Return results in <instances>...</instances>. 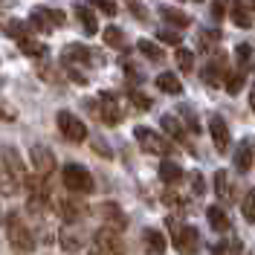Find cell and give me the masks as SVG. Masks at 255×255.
Masks as SVG:
<instances>
[{"label": "cell", "mask_w": 255, "mask_h": 255, "mask_svg": "<svg viewBox=\"0 0 255 255\" xmlns=\"http://www.w3.org/2000/svg\"><path fill=\"white\" fill-rule=\"evenodd\" d=\"M241 250H244V244L238 238H223L215 247V255H241Z\"/></svg>", "instance_id": "4dcf8cb0"}, {"label": "cell", "mask_w": 255, "mask_h": 255, "mask_svg": "<svg viewBox=\"0 0 255 255\" xmlns=\"http://www.w3.org/2000/svg\"><path fill=\"white\" fill-rule=\"evenodd\" d=\"M17 47H20V52H26V55H32V58L47 55V47H44V44H38L35 38H20V41H17Z\"/></svg>", "instance_id": "83f0119b"}, {"label": "cell", "mask_w": 255, "mask_h": 255, "mask_svg": "<svg viewBox=\"0 0 255 255\" xmlns=\"http://www.w3.org/2000/svg\"><path fill=\"white\" fill-rule=\"evenodd\" d=\"M76 17H79V23H81V29H84V35H96V32H99V23H96L93 9L79 6V9H76Z\"/></svg>", "instance_id": "7402d4cb"}, {"label": "cell", "mask_w": 255, "mask_h": 255, "mask_svg": "<svg viewBox=\"0 0 255 255\" xmlns=\"http://www.w3.org/2000/svg\"><path fill=\"white\" fill-rule=\"evenodd\" d=\"M209 133H212V142L218 148V154H226L229 151V125L223 122L221 116L209 119Z\"/></svg>", "instance_id": "8fae6325"}, {"label": "cell", "mask_w": 255, "mask_h": 255, "mask_svg": "<svg viewBox=\"0 0 255 255\" xmlns=\"http://www.w3.org/2000/svg\"><path fill=\"white\" fill-rule=\"evenodd\" d=\"M157 87L162 90V93H168V96H180L183 93V81L177 79L174 73H159L157 76Z\"/></svg>", "instance_id": "d6986e66"}, {"label": "cell", "mask_w": 255, "mask_h": 255, "mask_svg": "<svg viewBox=\"0 0 255 255\" xmlns=\"http://www.w3.org/2000/svg\"><path fill=\"white\" fill-rule=\"evenodd\" d=\"M253 255H255V253H253Z\"/></svg>", "instance_id": "bcb514c9"}, {"label": "cell", "mask_w": 255, "mask_h": 255, "mask_svg": "<svg viewBox=\"0 0 255 255\" xmlns=\"http://www.w3.org/2000/svg\"><path fill=\"white\" fill-rule=\"evenodd\" d=\"M191 186H194V194H203V177L194 174L191 177Z\"/></svg>", "instance_id": "b9f144b4"}, {"label": "cell", "mask_w": 255, "mask_h": 255, "mask_svg": "<svg viewBox=\"0 0 255 255\" xmlns=\"http://www.w3.org/2000/svg\"><path fill=\"white\" fill-rule=\"evenodd\" d=\"M90 3H93L99 12H105V15H116V9H119L116 0H90Z\"/></svg>", "instance_id": "f35d334b"}, {"label": "cell", "mask_w": 255, "mask_h": 255, "mask_svg": "<svg viewBox=\"0 0 255 255\" xmlns=\"http://www.w3.org/2000/svg\"><path fill=\"white\" fill-rule=\"evenodd\" d=\"M84 212H87V209L81 206V203H76V200H58V215H61L67 223H79L81 218H84Z\"/></svg>", "instance_id": "2e32d148"}, {"label": "cell", "mask_w": 255, "mask_h": 255, "mask_svg": "<svg viewBox=\"0 0 255 255\" xmlns=\"http://www.w3.org/2000/svg\"><path fill=\"white\" fill-rule=\"evenodd\" d=\"M235 58H238L241 70H247V64L253 61V47H250V44H238V49H235Z\"/></svg>", "instance_id": "d590c367"}, {"label": "cell", "mask_w": 255, "mask_h": 255, "mask_svg": "<svg viewBox=\"0 0 255 255\" xmlns=\"http://www.w3.org/2000/svg\"><path fill=\"white\" fill-rule=\"evenodd\" d=\"M29 159H32L35 174L44 177V180L55 171V154L49 151L47 145H32V148H29Z\"/></svg>", "instance_id": "9c48e42d"}, {"label": "cell", "mask_w": 255, "mask_h": 255, "mask_svg": "<svg viewBox=\"0 0 255 255\" xmlns=\"http://www.w3.org/2000/svg\"><path fill=\"white\" fill-rule=\"evenodd\" d=\"M159 125H162V130L171 136V139H183V133H186V128H183V122L177 119V116H171V113H165L162 119H159Z\"/></svg>", "instance_id": "603a6c76"}, {"label": "cell", "mask_w": 255, "mask_h": 255, "mask_svg": "<svg viewBox=\"0 0 255 255\" xmlns=\"http://www.w3.org/2000/svg\"><path fill=\"white\" fill-rule=\"evenodd\" d=\"M174 61H177V67H180L183 73H189L191 67H194V55H191V49L180 47L177 49V55H174Z\"/></svg>", "instance_id": "e575fe53"}, {"label": "cell", "mask_w": 255, "mask_h": 255, "mask_svg": "<svg viewBox=\"0 0 255 255\" xmlns=\"http://www.w3.org/2000/svg\"><path fill=\"white\" fill-rule=\"evenodd\" d=\"M218 41H221V32H218V29H209V32H200V38H197V47L203 49V52H215Z\"/></svg>", "instance_id": "f546056e"}, {"label": "cell", "mask_w": 255, "mask_h": 255, "mask_svg": "<svg viewBox=\"0 0 255 255\" xmlns=\"http://www.w3.org/2000/svg\"><path fill=\"white\" fill-rule=\"evenodd\" d=\"M90 253L93 255H125L128 247H125V241H122V235H119V229L102 226L90 238Z\"/></svg>", "instance_id": "3957f363"}, {"label": "cell", "mask_w": 255, "mask_h": 255, "mask_svg": "<svg viewBox=\"0 0 255 255\" xmlns=\"http://www.w3.org/2000/svg\"><path fill=\"white\" fill-rule=\"evenodd\" d=\"M171 226V232H174V250L180 255H194L197 253V247H200V235H197V229L194 226H180V223L171 218L168 221Z\"/></svg>", "instance_id": "8992f818"}, {"label": "cell", "mask_w": 255, "mask_h": 255, "mask_svg": "<svg viewBox=\"0 0 255 255\" xmlns=\"http://www.w3.org/2000/svg\"><path fill=\"white\" fill-rule=\"evenodd\" d=\"M99 111H102V119H105V125H119L122 122V108H119V99L113 93H102L99 99Z\"/></svg>", "instance_id": "30bf717a"}, {"label": "cell", "mask_w": 255, "mask_h": 255, "mask_svg": "<svg viewBox=\"0 0 255 255\" xmlns=\"http://www.w3.org/2000/svg\"><path fill=\"white\" fill-rule=\"evenodd\" d=\"M133 139L139 142V148L142 151H148V154H168L171 151V142L162 136V133H157V130H151V128H136L133 130Z\"/></svg>", "instance_id": "52a82bcc"}, {"label": "cell", "mask_w": 255, "mask_h": 255, "mask_svg": "<svg viewBox=\"0 0 255 255\" xmlns=\"http://www.w3.org/2000/svg\"><path fill=\"white\" fill-rule=\"evenodd\" d=\"M61 183L64 189L70 191V194H90L93 191V174L84 168V165H79V162H67L61 171Z\"/></svg>", "instance_id": "277c9868"}, {"label": "cell", "mask_w": 255, "mask_h": 255, "mask_svg": "<svg viewBox=\"0 0 255 255\" xmlns=\"http://www.w3.org/2000/svg\"><path fill=\"white\" fill-rule=\"evenodd\" d=\"M55 122H58V130H61V136L67 139V142L79 145V142H84V139H87V125L81 122L76 113H70V111H58Z\"/></svg>", "instance_id": "5b68a950"}, {"label": "cell", "mask_w": 255, "mask_h": 255, "mask_svg": "<svg viewBox=\"0 0 255 255\" xmlns=\"http://www.w3.org/2000/svg\"><path fill=\"white\" fill-rule=\"evenodd\" d=\"M122 41H125L122 29H116V26L105 29V44H108V47H122Z\"/></svg>", "instance_id": "8d00e7d4"}, {"label": "cell", "mask_w": 255, "mask_h": 255, "mask_svg": "<svg viewBox=\"0 0 255 255\" xmlns=\"http://www.w3.org/2000/svg\"><path fill=\"white\" fill-rule=\"evenodd\" d=\"M250 108L255 111V84H253V93H250Z\"/></svg>", "instance_id": "ee69618b"}, {"label": "cell", "mask_w": 255, "mask_h": 255, "mask_svg": "<svg viewBox=\"0 0 255 255\" xmlns=\"http://www.w3.org/2000/svg\"><path fill=\"white\" fill-rule=\"evenodd\" d=\"M253 159H255L253 142H250V139H244V142H238V148H235V168H238L241 174L253 168Z\"/></svg>", "instance_id": "5bb4252c"}, {"label": "cell", "mask_w": 255, "mask_h": 255, "mask_svg": "<svg viewBox=\"0 0 255 255\" xmlns=\"http://www.w3.org/2000/svg\"><path fill=\"white\" fill-rule=\"evenodd\" d=\"M232 20H235V26H241V29H250L253 26V20H255V15H253V9L247 6V3H238L235 0V6H232Z\"/></svg>", "instance_id": "e0dca14e"}, {"label": "cell", "mask_w": 255, "mask_h": 255, "mask_svg": "<svg viewBox=\"0 0 255 255\" xmlns=\"http://www.w3.org/2000/svg\"><path fill=\"white\" fill-rule=\"evenodd\" d=\"M130 12H133V15H139V17H145V9H142V6H136V3L130 6Z\"/></svg>", "instance_id": "7bdbcfd3"}, {"label": "cell", "mask_w": 255, "mask_h": 255, "mask_svg": "<svg viewBox=\"0 0 255 255\" xmlns=\"http://www.w3.org/2000/svg\"><path fill=\"white\" fill-rule=\"evenodd\" d=\"M226 76H229V67L223 58H215V61H209L203 67V81H206L209 87H218V84H226Z\"/></svg>", "instance_id": "7c38bea8"}, {"label": "cell", "mask_w": 255, "mask_h": 255, "mask_svg": "<svg viewBox=\"0 0 255 255\" xmlns=\"http://www.w3.org/2000/svg\"><path fill=\"white\" fill-rule=\"evenodd\" d=\"M157 41H162V44H171V47H180L183 35H180V29H174V26H165V29H157Z\"/></svg>", "instance_id": "1f68e13d"}, {"label": "cell", "mask_w": 255, "mask_h": 255, "mask_svg": "<svg viewBox=\"0 0 255 255\" xmlns=\"http://www.w3.org/2000/svg\"><path fill=\"white\" fill-rule=\"evenodd\" d=\"M136 49L142 52L148 61H162V49H159V44H154V41H148V38H142V41H136Z\"/></svg>", "instance_id": "4316f807"}, {"label": "cell", "mask_w": 255, "mask_h": 255, "mask_svg": "<svg viewBox=\"0 0 255 255\" xmlns=\"http://www.w3.org/2000/svg\"><path fill=\"white\" fill-rule=\"evenodd\" d=\"M142 244H145V250H148L151 255H162L165 253V247H168V244H165V235H162L159 229H145L142 232Z\"/></svg>", "instance_id": "9a60e30c"}, {"label": "cell", "mask_w": 255, "mask_h": 255, "mask_svg": "<svg viewBox=\"0 0 255 255\" xmlns=\"http://www.w3.org/2000/svg\"><path fill=\"white\" fill-rule=\"evenodd\" d=\"M180 177H183V168H180L177 162H159V180H162V183L174 186Z\"/></svg>", "instance_id": "484cf974"}, {"label": "cell", "mask_w": 255, "mask_h": 255, "mask_svg": "<svg viewBox=\"0 0 255 255\" xmlns=\"http://www.w3.org/2000/svg\"><path fill=\"white\" fill-rule=\"evenodd\" d=\"M215 194H218V200H223V203L232 200V183H229L226 171H218L215 174Z\"/></svg>", "instance_id": "cb8c5ba5"}, {"label": "cell", "mask_w": 255, "mask_h": 255, "mask_svg": "<svg viewBox=\"0 0 255 255\" xmlns=\"http://www.w3.org/2000/svg\"><path fill=\"white\" fill-rule=\"evenodd\" d=\"M64 20V12H52V9H32V15H29V26L35 32H52V29H58Z\"/></svg>", "instance_id": "ba28073f"}, {"label": "cell", "mask_w": 255, "mask_h": 255, "mask_svg": "<svg viewBox=\"0 0 255 255\" xmlns=\"http://www.w3.org/2000/svg\"><path fill=\"white\" fill-rule=\"evenodd\" d=\"M73 226H76V223H70V226H67V229L61 232V247L67 250V253H76L81 244H84V238H81V235L76 232V229H73Z\"/></svg>", "instance_id": "d4e9b609"}, {"label": "cell", "mask_w": 255, "mask_h": 255, "mask_svg": "<svg viewBox=\"0 0 255 255\" xmlns=\"http://www.w3.org/2000/svg\"><path fill=\"white\" fill-rule=\"evenodd\" d=\"M130 102H133V108H139V111H148V108H151V99L145 93H130Z\"/></svg>", "instance_id": "ab89813d"}, {"label": "cell", "mask_w": 255, "mask_h": 255, "mask_svg": "<svg viewBox=\"0 0 255 255\" xmlns=\"http://www.w3.org/2000/svg\"><path fill=\"white\" fill-rule=\"evenodd\" d=\"M0 165H3V174L9 177V183L15 189L17 186H26L29 171H26V165L20 159V151H17L15 145H0Z\"/></svg>", "instance_id": "7a4b0ae2"}, {"label": "cell", "mask_w": 255, "mask_h": 255, "mask_svg": "<svg viewBox=\"0 0 255 255\" xmlns=\"http://www.w3.org/2000/svg\"><path fill=\"white\" fill-rule=\"evenodd\" d=\"M159 15L165 17L174 29H186V26H191V17L186 15V12H180V9H171V6H162L159 9Z\"/></svg>", "instance_id": "44dd1931"}, {"label": "cell", "mask_w": 255, "mask_h": 255, "mask_svg": "<svg viewBox=\"0 0 255 255\" xmlns=\"http://www.w3.org/2000/svg\"><path fill=\"white\" fill-rule=\"evenodd\" d=\"M99 218H102V221H105V226H111V229H119V232H122V229H125V215H122V209L116 206V203H102V206H99Z\"/></svg>", "instance_id": "4fadbf2b"}, {"label": "cell", "mask_w": 255, "mask_h": 255, "mask_svg": "<svg viewBox=\"0 0 255 255\" xmlns=\"http://www.w3.org/2000/svg\"><path fill=\"white\" fill-rule=\"evenodd\" d=\"M232 6H235V0H215V3H212V15L221 20L226 12H232Z\"/></svg>", "instance_id": "74e56055"}, {"label": "cell", "mask_w": 255, "mask_h": 255, "mask_svg": "<svg viewBox=\"0 0 255 255\" xmlns=\"http://www.w3.org/2000/svg\"><path fill=\"white\" fill-rule=\"evenodd\" d=\"M206 221L212 223L215 232H229V215L223 212V206H209L206 209Z\"/></svg>", "instance_id": "ac0fdd59"}, {"label": "cell", "mask_w": 255, "mask_h": 255, "mask_svg": "<svg viewBox=\"0 0 255 255\" xmlns=\"http://www.w3.org/2000/svg\"><path fill=\"white\" fill-rule=\"evenodd\" d=\"M244 84H247V70H241V67H238L232 76H226V84H223V87L229 90V96H235V93H241V87H244Z\"/></svg>", "instance_id": "f1b7e54d"}, {"label": "cell", "mask_w": 255, "mask_h": 255, "mask_svg": "<svg viewBox=\"0 0 255 255\" xmlns=\"http://www.w3.org/2000/svg\"><path fill=\"white\" fill-rule=\"evenodd\" d=\"M29 29H32L29 23H20V20H9V23H6V32H9L15 41H20V38H29Z\"/></svg>", "instance_id": "836d02e7"}, {"label": "cell", "mask_w": 255, "mask_h": 255, "mask_svg": "<svg viewBox=\"0 0 255 255\" xmlns=\"http://www.w3.org/2000/svg\"><path fill=\"white\" fill-rule=\"evenodd\" d=\"M247 6H250V9H253V15H255V0H247Z\"/></svg>", "instance_id": "f6af8a7d"}, {"label": "cell", "mask_w": 255, "mask_h": 255, "mask_svg": "<svg viewBox=\"0 0 255 255\" xmlns=\"http://www.w3.org/2000/svg\"><path fill=\"white\" fill-rule=\"evenodd\" d=\"M6 238H9L12 253H17V255H29L32 250H35L32 229L26 226V221L20 218V212H17V209L6 212Z\"/></svg>", "instance_id": "6da1fadb"}, {"label": "cell", "mask_w": 255, "mask_h": 255, "mask_svg": "<svg viewBox=\"0 0 255 255\" xmlns=\"http://www.w3.org/2000/svg\"><path fill=\"white\" fill-rule=\"evenodd\" d=\"M90 58H93L90 49L81 47V44H70V47H64V64H87Z\"/></svg>", "instance_id": "ffe728a7"}, {"label": "cell", "mask_w": 255, "mask_h": 255, "mask_svg": "<svg viewBox=\"0 0 255 255\" xmlns=\"http://www.w3.org/2000/svg\"><path fill=\"white\" fill-rule=\"evenodd\" d=\"M0 191H3V194H12V191H15V186L9 183V177L3 174V165H0Z\"/></svg>", "instance_id": "60d3db41"}, {"label": "cell", "mask_w": 255, "mask_h": 255, "mask_svg": "<svg viewBox=\"0 0 255 255\" xmlns=\"http://www.w3.org/2000/svg\"><path fill=\"white\" fill-rule=\"evenodd\" d=\"M241 212H244V218L250 223H255V189H250L244 194V200H241Z\"/></svg>", "instance_id": "d6a6232c"}]
</instances>
